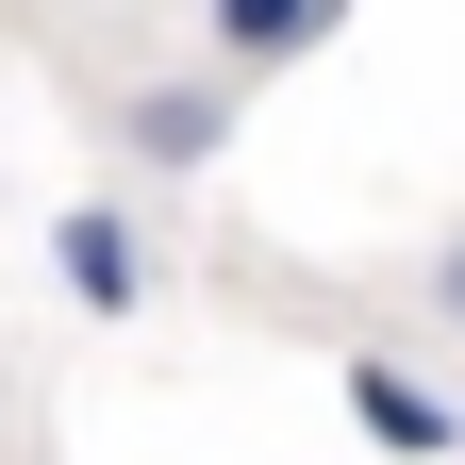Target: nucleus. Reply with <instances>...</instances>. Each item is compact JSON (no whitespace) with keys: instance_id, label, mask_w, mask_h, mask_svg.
Returning a JSON list of instances; mask_svg holds the SVG:
<instances>
[{"instance_id":"5","label":"nucleus","mask_w":465,"mask_h":465,"mask_svg":"<svg viewBox=\"0 0 465 465\" xmlns=\"http://www.w3.org/2000/svg\"><path fill=\"white\" fill-rule=\"evenodd\" d=\"M432 316H449V332H465V250H432Z\"/></svg>"},{"instance_id":"2","label":"nucleus","mask_w":465,"mask_h":465,"mask_svg":"<svg viewBox=\"0 0 465 465\" xmlns=\"http://www.w3.org/2000/svg\"><path fill=\"white\" fill-rule=\"evenodd\" d=\"M232 134V67L216 84H134V100H116V150H134V166H200Z\"/></svg>"},{"instance_id":"3","label":"nucleus","mask_w":465,"mask_h":465,"mask_svg":"<svg viewBox=\"0 0 465 465\" xmlns=\"http://www.w3.org/2000/svg\"><path fill=\"white\" fill-rule=\"evenodd\" d=\"M349 432H366V449H465V416H449V399L416 382V366H382V349H366V366H349Z\"/></svg>"},{"instance_id":"4","label":"nucleus","mask_w":465,"mask_h":465,"mask_svg":"<svg viewBox=\"0 0 465 465\" xmlns=\"http://www.w3.org/2000/svg\"><path fill=\"white\" fill-rule=\"evenodd\" d=\"M349 17V0H200V34H216V67L250 84V67H300V50Z\"/></svg>"},{"instance_id":"1","label":"nucleus","mask_w":465,"mask_h":465,"mask_svg":"<svg viewBox=\"0 0 465 465\" xmlns=\"http://www.w3.org/2000/svg\"><path fill=\"white\" fill-rule=\"evenodd\" d=\"M50 266H67V300H84V316H134V300H150V232H134V216H100V200H84V216H50Z\"/></svg>"}]
</instances>
